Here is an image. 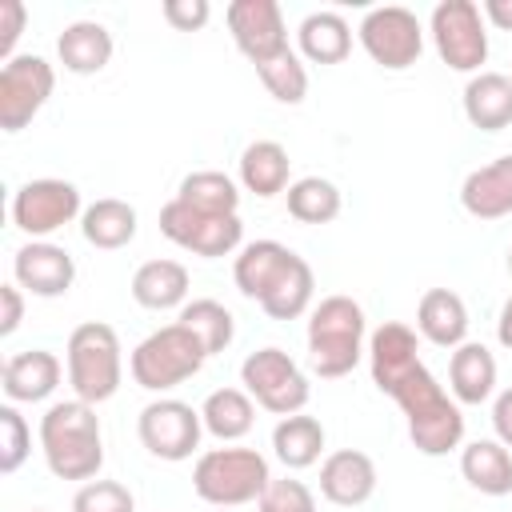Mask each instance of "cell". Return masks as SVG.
Wrapping results in <instances>:
<instances>
[{"instance_id":"obj_20","label":"cell","mask_w":512,"mask_h":512,"mask_svg":"<svg viewBox=\"0 0 512 512\" xmlns=\"http://www.w3.org/2000/svg\"><path fill=\"white\" fill-rule=\"evenodd\" d=\"M460 204L476 220H500L512 212V156H496L460 184Z\"/></svg>"},{"instance_id":"obj_34","label":"cell","mask_w":512,"mask_h":512,"mask_svg":"<svg viewBox=\"0 0 512 512\" xmlns=\"http://www.w3.org/2000/svg\"><path fill=\"white\" fill-rule=\"evenodd\" d=\"M176 324H184V328L200 340V348H204L208 356L224 352V348L232 344V336H236L232 312H228L220 300H192V304H184Z\"/></svg>"},{"instance_id":"obj_16","label":"cell","mask_w":512,"mask_h":512,"mask_svg":"<svg viewBox=\"0 0 512 512\" xmlns=\"http://www.w3.org/2000/svg\"><path fill=\"white\" fill-rule=\"evenodd\" d=\"M368 364H372V384L392 396L416 368H420V344L416 332L400 320H384L372 340H368Z\"/></svg>"},{"instance_id":"obj_25","label":"cell","mask_w":512,"mask_h":512,"mask_svg":"<svg viewBox=\"0 0 512 512\" xmlns=\"http://www.w3.org/2000/svg\"><path fill=\"white\" fill-rule=\"evenodd\" d=\"M132 300L152 312L184 308L188 300V268L180 260H148L132 276Z\"/></svg>"},{"instance_id":"obj_35","label":"cell","mask_w":512,"mask_h":512,"mask_svg":"<svg viewBox=\"0 0 512 512\" xmlns=\"http://www.w3.org/2000/svg\"><path fill=\"white\" fill-rule=\"evenodd\" d=\"M312 292H316V276H312V268H308V260L304 256H296V264L288 268V276L260 300V308L272 316V320H296V316H304L308 312V304H312Z\"/></svg>"},{"instance_id":"obj_44","label":"cell","mask_w":512,"mask_h":512,"mask_svg":"<svg viewBox=\"0 0 512 512\" xmlns=\"http://www.w3.org/2000/svg\"><path fill=\"white\" fill-rule=\"evenodd\" d=\"M480 12H484L500 32H512V0H484Z\"/></svg>"},{"instance_id":"obj_47","label":"cell","mask_w":512,"mask_h":512,"mask_svg":"<svg viewBox=\"0 0 512 512\" xmlns=\"http://www.w3.org/2000/svg\"><path fill=\"white\" fill-rule=\"evenodd\" d=\"M32 512H44V508H32Z\"/></svg>"},{"instance_id":"obj_12","label":"cell","mask_w":512,"mask_h":512,"mask_svg":"<svg viewBox=\"0 0 512 512\" xmlns=\"http://www.w3.org/2000/svg\"><path fill=\"white\" fill-rule=\"evenodd\" d=\"M136 432H140V444L156 456V460H188L196 448H200V432H204V420L192 404L184 400H152L140 408V420H136Z\"/></svg>"},{"instance_id":"obj_11","label":"cell","mask_w":512,"mask_h":512,"mask_svg":"<svg viewBox=\"0 0 512 512\" xmlns=\"http://www.w3.org/2000/svg\"><path fill=\"white\" fill-rule=\"evenodd\" d=\"M56 88V72L44 56L20 52L12 60H4L0 68V128L4 132H20L32 124V116L48 104Z\"/></svg>"},{"instance_id":"obj_42","label":"cell","mask_w":512,"mask_h":512,"mask_svg":"<svg viewBox=\"0 0 512 512\" xmlns=\"http://www.w3.org/2000/svg\"><path fill=\"white\" fill-rule=\"evenodd\" d=\"M0 336H12L24 320V288L20 284H0Z\"/></svg>"},{"instance_id":"obj_48","label":"cell","mask_w":512,"mask_h":512,"mask_svg":"<svg viewBox=\"0 0 512 512\" xmlns=\"http://www.w3.org/2000/svg\"><path fill=\"white\" fill-rule=\"evenodd\" d=\"M220 512H224V508H220Z\"/></svg>"},{"instance_id":"obj_32","label":"cell","mask_w":512,"mask_h":512,"mask_svg":"<svg viewBox=\"0 0 512 512\" xmlns=\"http://www.w3.org/2000/svg\"><path fill=\"white\" fill-rule=\"evenodd\" d=\"M176 200L192 204L196 212H212V216H232L240 208V188L232 176L216 172V168H204V172H188L180 180V192Z\"/></svg>"},{"instance_id":"obj_17","label":"cell","mask_w":512,"mask_h":512,"mask_svg":"<svg viewBox=\"0 0 512 512\" xmlns=\"http://www.w3.org/2000/svg\"><path fill=\"white\" fill-rule=\"evenodd\" d=\"M376 492V464L360 448H336L320 464V496L336 508H360Z\"/></svg>"},{"instance_id":"obj_19","label":"cell","mask_w":512,"mask_h":512,"mask_svg":"<svg viewBox=\"0 0 512 512\" xmlns=\"http://www.w3.org/2000/svg\"><path fill=\"white\" fill-rule=\"evenodd\" d=\"M60 360L56 352L48 348H28V352H16L8 364H4V396L12 404H40L56 392L60 384Z\"/></svg>"},{"instance_id":"obj_27","label":"cell","mask_w":512,"mask_h":512,"mask_svg":"<svg viewBox=\"0 0 512 512\" xmlns=\"http://www.w3.org/2000/svg\"><path fill=\"white\" fill-rule=\"evenodd\" d=\"M460 472L484 496H508L512 492V452L500 440H472L460 452Z\"/></svg>"},{"instance_id":"obj_37","label":"cell","mask_w":512,"mask_h":512,"mask_svg":"<svg viewBox=\"0 0 512 512\" xmlns=\"http://www.w3.org/2000/svg\"><path fill=\"white\" fill-rule=\"evenodd\" d=\"M28 452H32V432H28L24 416L12 404H4L0 408V472L12 476L28 460Z\"/></svg>"},{"instance_id":"obj_31","label":"cell","mask_w":512,"mask_h":512,"mask_svg":"<svg viewBox=\"0 0 512 512\" xmlns=\"http://www.w3.org/2000/svg\"><path fill=\"white\" fill-rule=\"evenodd\" d=\"M200 420H204V428L216 436V440H240V436H248L252 432V424H256V404H252V396L244 392V388H216V392H208V400L200 404Z\"/></svg>"},{"instance_id":"obj_29","label":"cell","mask_w":512,"mask_h":512,"mask_svg":"<svg viewBox=\"0 0 512 512\" xmlns=\"http://www.w3.org/2000/svg\"><path fill=\"white\" fill-rule=\"evenodd\" d=\"M80 232L92 248H104V252H116L124 244H132L136 236V208L128 200H116V196H104L96 204L84 208L80 216Z\"/></svg>"},{"instance_id":"obj_14","label":"cell","mask_w":512,"mask_h":512,"mask_svg":"<svg viewBox=\"0 0 512 512\" xmlns=\"http://www.w3.org/2000/svg\"><path fill=\"white\" fill-rule=\"evenodd\" d=\"M228 32L252 64H264V60L288 52V28H284V12H280L276 0H236V4H228Z\"/></svg>"},{"instance_id":"obj_45","label":"cell","mask_w":512,"mask_h":512,"mask_svg":"<svg viewBox=\"0 0 512 512\" xmlns=\"http://www.w3.org/2000/svg\"><path fill=\"white\" fill-rule=\"evenodd\" d=\"M496 336H500V344H504V348H512V296H508V300H504V308H500Z\"/></svg>"},{"instance_id":"obj_40","label":"cell","mask_w":512,"mask_h":512,"mask_svg":"<svg viewBox=\"0 0 512 512\" xmlns=\"http://www.w3.org/2000/svg\"><path fill=\"white\" fill-rule=\"evenodd\" d=\"M164 20L176 28V32H200L204 24H208V16H212V8H208V0H164Z\"/></svg>"},{"instance_id":"obj_26","label":"cell","mask_w":512,"mask_h":512,"mask_svg":"<svg viewBox=\"0 0 512 512\" xmlns=\"http://www.w3.org/2000/svg\"><path fill=\"white\" fill-rule=\"evenodd\" d=\"M288 168H292V160H288L284 144H276V140H252L240 152V184H244V192L260 196V200L288 192Z\"/></svg>"},{"instance_id":"obj_23","label":"cell","mask_w":512,"mask_h":512,"mask_svg":"<svg viewBox=\"0 0 512 512\" xmlns=\"http://www.w3.org/2000/svg\"><path fill=\"white\" fill-rule=\"evenodd\" d=\"M464 116L480 132H500L512 124V76L476 72L464 84Z\"/></svg>"},{"instance_id":"obj_1","label":"cell","mask_w":512,"mask_h":512,"mask_svg":"<svg viewBox=\"0 0 512 512\" xmlns=\"http://www.w3.org/2000/svg\"><path fill=\"white\" fill-rule=\"evenodd\" d=\"M40 448L48 460V472L60 480H92L104 464V440H100V416L96 404L84 400H60L40 416Z\"/></svg>"},{"instance_id":"obj_39","label":"cell","mask_w":512,"mask_h":512,"mask_svg":"<svg viewBox=\"0 0 512 512\" xmlns=\"http://www.w3.org/2000/svg\"><path fill=\"white\" fill-rule=\"evenodd\" d=\"M256 512H316V496L304 480H272L264 488V496L256 500Z\"/></svg>"},{"instance_id":"obj_8","label":"cell","mask_w":512,"mask_h":512,"mask_svg":"<svg viewBox=\"0 0 512 512\" xmlns=\"http://www.w3.org/2000/svg\"><path fill=\"white\" fill-rule=\"evenodd\" d=\"M432 44L440 52V60L452 72H480V64L488 60V32H484V12L472 0H440L432 8Z\"/></svg>"},{"instance_id":"obj_38","label":"cell","mask_w":512,"mask_h":512,"mask_svg":"<svg viewBox=\"0 0 512 512\" xmlns=\"http://www.w3.org/2000/svg\"><path fill=\"white\" fill-rule=\"evenodd\" d=\"M72 512H136V496L120 480H88L72 496Z\"/></svg>"},{"instance_id":"obj_3","label":"cell","mask_w":512,"mask_h":512,"mask_svg":"<svg viewBox=\"0 0 512 512\" xmlns=\"http://www.w3.org/2000/svg\"><path fill=\"white\" fill-rule=\"evenodd\" d=\"M364 356V308L352 296H324L308 312V360L324 380L348 376Z\"/></svg>"},{"instance_id":"obj_6","label":"cell","mask_w":512,"mask_h":512,"mask_svg":"<svg viewBox=\"0 0 512 512\" xmlns=\"http://www.w3.org/2000/svg\"><path fill=\"white\" fill-rule=\"evenodd\" d=\"M208 352L200 348V340L184 328V324H164L152 336H144L132 348V380L148 392H168L176 384H184L188 376H196L204 368Z\"/></svg>"},{"instance_id":"obj_24","label":"cell","mask_w":512,"mask_h":512,"mask_svg":"<svg viewBox=\"0 0 512 512\" xmlns=\"http://www.w3.org/2000/svg\"><path fill=\"white\" fill-rule=\"evenodd\" d=\"M56 56L68 72L76 76H96L108 68L112 60V32L100 20H76L60 32L56 40Z\"/></svg>"},{"instance_id":"obj_5","label":"cell","mask_w":512,"mask_h":512,"mask_svg":"<svg viewBox=\"0 0 512 512\" xmlns=\"http://www.w3.org/2000/svg\"><path fill=\"white\" fill-rule=\"evenodd\" d=\"M272 484L268 460L256 448H208L192 468V488L212 508H240Z\"/></svg>"},{"instance_id":"obj_13","label":"cell","mask_w":512,"mask_h":512,"mask_svg":"<svg viewBox=\"0 0 512 512\" xmlns=\"http://www.w3.org/2000/svg\"><path fill=\"white\" fill-rule=\"evenodd\" d=\"M76 216H84L80 212V188L68 184V180H56V176L28 180L12 196V224L20 232H28L32 240H44V236L60 232Z\"/></svg>"},{"instance_id":"obj_2","label":"cell","mask_w":512,"mask_h":512,"mask_svg":"<svg viewBox=\"0 0 512 512\" xmlns=\"http://www.w3.org/2000/svg\"><path fill=\"white\" fill-rule=\"evenodd\" d=\"M392 400L400 404V412L408 420V436H412L416 452H424V456H448L452 448H460V440H464V412L436 384V376L424 364L392 392Z\"/></svg>"},{"instance_id":"obj_28","label":"cell","mask_w":512,"mask_h":512,"mask_svg":"<svg viewBox=\"0 0 512 512\" xmlns=\"http://www.w3.org/2000/svg\"><path fill=\"white\" fill-rule=\"evenodd\" d=\"M300 56L312 64H340L352 52V28L340 12H312L296 28Z\"/></svg>"},{"instance_id":"obj_30","label":"cell","mask_w":512,"mask_h":512,"mask_svg":"<svg viewBox=\"0 0 512 512\" xmlns=\"http://www.w3.org/2000/svg\"><path fill=\"white\" fill-rule=\"evenodd\" d=\"M272 452L284 468H312L324 452V424L316 416H280V424L272 428Z\"/></svg>"},{"instance_id":"obj_21","label":"cell","mask_w":512,"mask_h":512,"mask_svg":"<svg viewBox=\"0 0 512 512\" xmlns=\"http://www.w3.org/2000/svg\"><path fill=\"white\" fill-rule=\"evenodd\" d=\"M416 332L436 348H460L468 340V308L452 288H428L416 304Z\"/></svg>"},{"instance_id":"obj_41","label":"cell","mask_w":512,"mask_h":512,"mask_svg":"<svg viewBox=\"0 0 512 512\" xmlns=\"http://www.w3.org/2000/svg\"><path fill=\"white\" fill-rule=\"evenodd\" d=\"M24 20H28V8L20 0H0V56L12 60V48L24 32Z\"/></svg>"},{"instance_id":"obj_7","label":"cell","mask_w":512,"mask_h":512,"mask_svg":"<svg viewBox=\"0 0 512 512\" xmlns=\"http://www.w3.org/2000/svg\"><path fill=\"white\" fill-rule=\"evenodd\" d=\"M240 384L272 416H296L312 396L308 376L300 372V364L284 348H260V352L244 356Z\"/></svg>"},{"instance_id":"obj_10","label":"cell","mask_w":512,"mask_h":512,"mask_svg":"<svg viewBox=\"0 0 512 512\" xmlns=\"http://www.w3.org/2000/svg\"><path fill=\"white\" fill-rule=\"evenodd\" d=\"M356 32H360V44L372 56V64H380L388 72L412 68L420 60V52H424V28H420V20H416V12L400 8V4L372 8L360 20Z\"/></svg>"},{"instance_id":"obj_22","label":"cell","mask_w":512,"mask_h":512,"mask_svg":"<svg viewBox=\"0 0 512 512\" xmlns=\"http://www.w3.org/2000/svg\"><path fill=\"white\" fill-rule=\"evenodd\" d=\"M448 388H452L456 404H484L496 392V356L484 344L464 340L460 348H452Z\"/></svg>"},{"instance_id":"obj_9","label":"cell","mask_w":512,"mask_h":512,"mask_svg":"<svg viewBox=\"0 0 512 512\" xmlns=\"http://www.w3.org/2000/svg\"><path fill=\"white\" fill-rule=\"evenodd\" d=\"M160 232H164L176 248H184V252H192V256H204V260L228 256V252H236L240 240H244V224H240L236 212H232V216L196 212L192 204H184V200H176V196L160 208Z\"/></svg>"},{"instance_id":"obj_4","label":"cell","mask_w":512,"mask_h":512,"mask_svg":"<svg viewBox=\"0 0 512 512\" xmlns=\"http://www.w3.org/2000/svg\"><path fill=\"white\" fill-rule=\"evenodd\" d=\"M64 360H68V384H72L76 400L104 404L116 396V388L124 380V356H120V336L112 324L88 320V324L72 328Z\"/></svg>"},{"instance_id":"obj_18","label":"cell","mask_w":512,"mask_h":512,"mask_svg":"<svg viewBox=\"0 0 512 512\" xmlns=\"http://www.w3.org/2000/svg\"><path fill=\"white\" fill-rule=\"evenodd\" d=\"M292 264H296V252L284 248L280 240H252V244L240 248L236 264H232V280H236L240 296H248V300L260 304L288 276Z\"/></svg>"},{"instance_id":"obj_15","label":"cell","mask_w":512,"mask_h":512,"mask_svg":"<svg viewBox=\"0 0 512 512\" xmlns=\"http://www.w3.org/2000/svg\"><path fill=\"white\" fill-rule=\"evenodd\" d=\"M12 276L24 292L56 300L72 288L76 280V260L68 256V248L52 244V240H28L24 248H16L12 256Z\"/></svg>"},{"instance_id":"obj_43","label":"cell","mask_w":512,"mask_h":512,"mask_svg":"<svg viewBox=\"0 0 512 512\" xmlns=\"http://www.w3.org/2000/svg\"><path fill=\"white\" fill-rule=\"evenodd\" d=\"M492 428H496V440L504 448H512V388H504L492 404Z\"/></svg>"},{"instance_id":"obj_33","label":"cell","mask_w":512,"mask_h":512,"mask_svg":"<svg viewBox=\"0 0 512 512\" xmlns=\"http://www.w3.org/2000/svg\"><path fill=\"white\" fill-rule=\"evenodd\" d=\"M288 216L300 224H332L340 216V188L324 176H304L288 184Z\"/></svg>"},{"instance_id":"obj_36","label":"cell","mask_w":512,"mask_h":512,"mask_svg":"<svg viewBox=\"0 0 512 512\" xmlns=\"http://www.w3.org/2000/svg\"><path fill=\"white\" fill-rule=\"evenodd\" d=\"M256 76L268 88V96L280 100V104H300L308 96V68L292 48L272 56V60H264V64H256Z\"/></svg>"},{"instance_id":"obj_46","label":"cell","mask_w":512,"mask_h":512,"mask_svg":"<svg viewBox=\"0 0 512 512\" xmlns=\"http://www.w3.org/2000/svg\"><path fill=\"white\" fill-rule=\"evenodd\" d=\"M508 272H512V248H508Z\"/></svg>"}]
</instances>
